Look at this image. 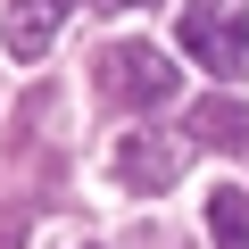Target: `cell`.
<instances>
[{
	"instance_id": "4",
	"label": "cell",
	"mask_w": 249,
	"mask_h": 249,
	"mask_svg": "<svg viewBox=\"0 0 249 249\" xmlns=\"http://www.w3.org/2000/svg\"><path fill=\"white\" fill-rule=\"evenodd\" d=\"M75 17V0H17L9 9V25H0V42H9V58L17 67H34L50 42H58V25Z\"/></svg>"
},
{
	"instance_id": "7",
	"label": "cell",
	"mask_w": 249,
	"mask_h": 249,
	"mask_svg": "<svg viewBox=\"0 0 249 249\" xmlns=\"http://www.w3.org/2000/svg\"><path fill=\"white\" fill-rule=\"evenodd\" d=\"M91 9H158V0H91Z\"/></svg>"
},
{
	"instance_id": "1",
	"label": "cell",
	"mask_w": 249,
	"mask_h": 249,
	"mask_svg": "<svg viewBox=\"0 0 249 249\" xmlns=\"http://www.w3.org/2000/svg\"><path fill=\"white\" fill-rule=\"evenodd\" d=\"M183 50L208 75L241 83L249 75V0H191V9H183Z\"/></svg>"
},
{
	"instance_id": "6",
	"label": "cell",
	"mask_w": 249,
	"mask_h": 249,
	"mask_svg": "<svg viewBox=\"0 0 249 249\" xmlns=\"http://www.w3.org/2000/svg\"><path fill=\"white\" fill-rule=\"evenodd\" d=\"M208 241L216 249H249V191H208Z\"/></svg>"
},
{
	"instance_id": "2",
	"label": "cell",
	"mask_w": 249,
	"mask_h": 249,
	"mask_svg": "<svg viewBox=\"0 0 249 249\" xmlns=\"http://www.w3.org/2000/svg\"><path fill=\"white\" fill-rule=\"evenodd\" d=\"M100 91L116 108H166L175 100V58L158 42H108L100 50Z\"/></svg>"
},
{
	"instance_id": "5",
	"label": "cell",
	"mask_w": 249,
	"mask_h": 249,
	"mask_svg": "<svg viewBox=\"0 0 249 249\" xmlns=\"http://www.w3.org/2000/svg\"><path fill=\"white\" fill-rule=\"evenodd\" d=\"M191 142H208V150H249V108H241L232 91H208V100L191 108Z\"/></svg>"
},
{
	"instance_id": "3",
	"label": "cell",
	"mask_w": 249,
	"mask_h": 249,
	"mask_svg": "<svg viewBox=\"0 0 249 249\" xmlns=\"http://www.w3.org/2000/svg\"><path fill=\"white\" fill-rule=\"evenodd\" d=\"M183 158H191V142H175V133H116V150H108L124 191H166L183 175Z\"/></svg>"
}]
</instances>
